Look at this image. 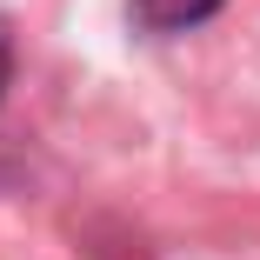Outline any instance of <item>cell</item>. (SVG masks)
I'll list each match as a JSON object with an SVG mask.
<instances>
[{
    "label": "cell",
    "instance_id": "1",
    "mask_svg": "<svg viewBox=\"0 0 260 260\" xmlns=\"http://www.w3.org/2000/svg\"><path fill=\"white\" fill-rule=\"evenodd\" d=\"M134 14H140V27H153V34H187V27H200V20H214L220 0H134Z\"/></svg>",
    "mask_w": 260,
    "mask_h": 260
},
{
    "label": "cell",
    "instance_id": "2",
    "mask_svg": "<svg viewBox=\"0 0 260 260\" xmlns=\"http://www.w3.org/2000/svg\"><path fill=\"white\" fill-rule=\"evenodd\" d=\"M7 67H14V40H7V20H0V87H7Z\"/></svg>",
    "mask_w": 260,
    "mask_h": 260
}]
</instances>
